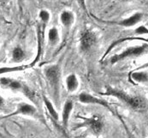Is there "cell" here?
I'll return each instance as SVG.
<instances>
[{
	"instance_id": "cell-12",
	"label": "cell",
	"mask_w": 148,
	"mask_h": 138,
	"mask_svg": "<svg viewBox=\"0 0 148 138\" xmlns=\"http://www.w3.org/2000/svg\"><path fill=\"white\" fill-rule=\"evenodd\" d=\"M130 79L134 82L145 83L148 81V74L145 71H134L130 74Z\"/></svg>"
},
{
	"instance_id": "cell-3",
	"label": "cell",
	"mask_w": 148,
	"mask_h": 138,
	"mask_svg": "<svg viewBox=\"0 0 148 138\" xmlns=\"http://www.w3.org/2000/svg\"><path fill=\"white\" fill-rule=\"evenodd\" d=\"M37 113V109L35 108L34 106L31 105V104H28V103H26V102H21L17 105V107H16V112H14L13 113L4 117V118H7V117H12V116H15V115H25V116H34L35 114Z\"/></svg>"
},
{
	"instance_id": "cell-19",
	"label": "cell",
	"mask_w": 148,
	"mask_h": 138,
	"mask_svg": "<svg viewBox=\"0 0 148 138\" xmlns=\"http://www.w3.org/2000/svg\"><path fill=\"white\" fill-rule=\"evenodd\" d=\"M127 129V128H126ZM127 136H128V138H134V136L130 133V131L129 130H127Z\"/></svg>"
},
{
	"instance_id": "cell-2",
	"label": "cell",
	"mask_w": 148,
	"mask_h": 138,
	"mask_svg": "<svg viewBox=\"0 0 148 138\" xmlns=\"http://www.w3.org/2000/svg\"><path fill=\"white\" fill-rule=\"evenodd\" d=\"M148 50V46L144 44L141 46H132L128 47L123 52H122L119 54H116L110 60L111 64H114L116 63H118L119 61H122L123 59L131 58V57H139L142 54H144Z\"/></svg>"
},
{
	"instance_id": "cell-10",
	"label": "cell",
	"mask_w": 148,
	"mask_h": 138,
	"mask_svg": "<svg viewBox=\"0 0 148 138\" xmlns=\"http://www.w3.org/2000/svg\"><path fill=\"white\" fill-rule=\"evenodd\" d=\"M65 83H66L68 91L70 93L75 92L79 87V80L77 78L76 75H75V74H69L66 77Z\"/></svg>"
},
{
	"instance_id": "cell-17",
	"label": "cell",
	"mask_w": 148,
	"mask_h": 138,
	"mask_svg": "<svg viewBox=\"0 0 148 138\" xmlns=\"http://www.w3.org/2000/svg\"><path fill=\"white\" fill-rule=\"evenodd\" d=\"M40 18L41 19L43 22H47L49 19H50V13L45 10H42L40 12Z\"/></svg>"
},
{
	"instance_id": "cell-18",
	"label": "cell",
	"mask_w": 148,
	"mask_h": 138,
	"mask_svg": "<svg viewBox=\"0 0 148 138\" xmlns=\"http://www.w3.org/2000/svg\"><path fill=\"white\" fill-rule=\"evenodd\" d=\"M134 33L136 34H139V35H142V34H148V28L145 26H140L138 27L135 30H134Z\"/></svg>"
},
{
	"instance_id": "cell-16",
	"label": "cell",
	"mask_w": 148,
	"mask_h": 138,
	"mask_svg": "<svg viewBox=\"0 0 148 138\" xmlns=\"http://www.w3.org/2000/svg\"><path fill=\"white\" fill-rule=\"evenodd\" d=\"M27 68H28V66H16V67H10V68H2L1 69V73H6V72H12V71H20V70H24Z\"/></svg>"
},
{
	"instance_id": "cell-13",
	"label": "cell",
	"mask_w": 148,
	"mask_h": 138,
	"mask_svg": "<svg viewBox=\"0 0 148 138\" xmlns=\"http://www.w3.org/2000/svg\"><path fill=\"white\" fill-rule=\"evenodd\" d=\"M60 20L65 27H69L74 21V15L69 11H64L61 14Z\"/></svg>"
},
{
	"instance_id": "cell-20",
	"label": "cell",
	"mask_w": 148,
	"mask_h": 138,
	"mask_svg": "<svg viewBox=\"0 0 148 138\" xmlns=\"http://www.w3.org/2000/svg\"><path fill=\"white\" fill-rule=\"evenodd\" d=\"M124 1H129V0H124Z\"/></svg>"
},
{
	"instance_id": "cell-5",
	"label": "cell",
	"mask_w": 148,
	"mask_h": 138,
	"mask_svg": "<svg viewBox=\"0 0 148 138\" xmlns=\"http://www.w3.org/2000/svg\"><path fill=\"white\" fill-rule=\"evenodd\" d=\"M143 15L141 13H135L133 16H131L130 17H128L127 19H123L119 21H105V23H111V24H116V25H120L123 27H132L136 25L137 23H139L141 19H142Z\"/></svg>"
},
{
	"instance_id": "cell-11",
	"label": "cell",
	"mask_w": 148,
	"mask_h": 138,
	"mask_svg": "<svg viewBox=\"0 0 148 138\" xmlns=\"http://www.w3.org/2000/svg\"><path fill=\"white\" fill-rule=\"evenodd\" d=\"M43 101H44V104L48 111V113L51 116V118H53L54 120L58 121L59 119V116H58V111L56 110V108L54 107L53 104L51 102V100L47 98L45 95H43Z\"/></svg>"
},
{
	"instance_id": "cell-8",
	"label": "cell",
	"mask_w": 148,
	"mask_h": 138,
	"mask_svg": "<svg viewBox=\"0 0 148 138\" xmlns=\"http://www.w3.org/2000/svg\"><path fill=\"white\" fill-rule=\"evenodd\" d=\"M86 124L90 128V130L95 133L99 134L103 129V122L99 116L93 115L86 120Z\"/></svg>"
},
{
	"instance_id": "cell-9",
	"label": "cell",
	"mask_w": 148,
	"mask_h": 138,
	"mask_svg": "<svg viewBox=\"0 0 148 138\" xmlns=\"http://www.w3.org/2000/svg\"><path fill=\"white\" fill-rule=\"evenodd\" d=\"M73 108H74V103L71 99H69L64 103V109L62 112V123L65 127L68 126L69 120L70 118L71 112L73 111Z\"/></svg>"
},
{
	"instance_id": "cell-1",
	"label": "cell",
	"mask_w": 148,
	"mask_h": 138,
	"mask_svg": "<svg viewBox=\"0 0 148 138\" xmlns=\"http://www.w3.org/2000/svg\"><path fill=\"white\" fill-rule=\"evenodd\" d=\"M45 75L49 85L52 90V95L55 102H58L59 98V82H60V69L58 64L49 65L45 69Z\"/></svg>"
},
{
	"instance_id": "cell-4",
	"label": "cell",
	"mask_w": 148,
	"mask_h": 138,
	"mask_svg": "<svg viewBox=\"0 0 148 138\" xmlns=\"http://www.w3.org/2000/svg\"><path fill=\"white\" fill-rule=\"evenodd\" d=\"M96 43V35L90 32L86 31L81 37V48L84 52L90 51Z\"/></svg>"
},
{
	"instance_id": "cell-15",
	"label": "cell",
	"mask_w": 148,
	"mask_h": 138,
	"mask_svg": "<svg viewBox=\"0 0 148 138\" xmlns=\"http://www.w3.org/2000/svg\"><path fill=\"white\" fill-rule=\"evenodd\" d=\"M48 39L51 44H56L58 41V31L56 28H52L49 30Z\"/></svg>"
},
{
	"instance_id": "cell-14",
	"label": "cell",
	"mask_w": 148,
	"mask_h": 138,
	"mask_svg": "<svg viewBox=\"0 0 148 138\" xmlns=\"http://www.w3.org/2000/svg\"><path fill=\"white\" fill-rule=\"evenodd\" d=\"M25 57V52L21 47H16L12 52V59L15 62L21 61Z\"/></svg>"
},
{
	"instance_id": "cell-6",
	"label": "cell",
	"mask_w": 148,
	"mask_h": 138,
	"mask_svg": "<svg viewBox=\"0 0 148 138\" xmlns=\"http://www.w3.org/2000/svg\"><path fill=\"white\" fill-rule=\"evenodd\" d=\"M129 107L136 112H144L148 108V100L143 96H132Z\"/></svg>"
},
{
	"instance_id": "cell-7",
	"label": "cell",
	"mask_w": 148,
	"mask_h": 138,
	"mask_svg": "<svg viewBox=\"0 0 148 138\" xmlns=\"http://www.w3.org/2000/svg\"><path fill=\"white\" fill-rule=\"evenodd\" d=\"M79 100L83 103V104H93V105H99V106H102L106 108H109V106L107 104V102L101 99L97 98L88 93H85L82 92L79 95Z\"/></svg>"
}]
</instances>
